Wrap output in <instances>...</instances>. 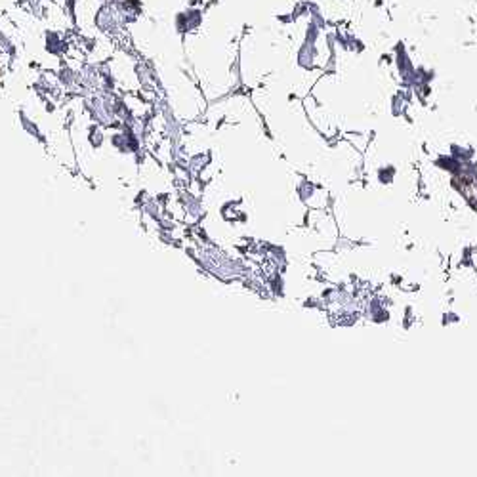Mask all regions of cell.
I'll list each match as a JSON object with an SVG mask.
<instances>
[{
	"label": "cell",
	"instance_id": "cell-1",
	"mask_svg": "<svg viewBox=\"0 0 477 477\" xmlns=\"http://www.w3.org/2000/svg\"><path fill=\"white\" fill-rule=\"evenodd\" d=\"M88 140H90V144H92L94 149L102 147L103 142H105V130H103L102 126H92L90 132H88Z\"/></svg>",
	"mask_w": 477,
	"mask_h": 477
},
{
	"label": "cell",
	"instance_id": "cell-2",
	"mask_svg": "<svg viewBox=\"0 0 477 477\" xmlns=\"http://www.w3.org/2000/svg\"><path fill=\"white\" fill-rule=\"evenodd\" d=\"M19 118H21V124H23V128H25V132L29 134V136H33V138H37V140H42V134H40V130H38V126L31 120V118H27V115H19Z\"/></svg>",
	"mask_w": 477,
	"mask_h": 477
}]
</instances>
